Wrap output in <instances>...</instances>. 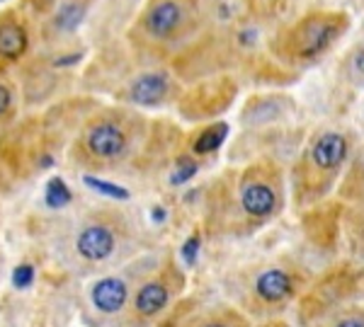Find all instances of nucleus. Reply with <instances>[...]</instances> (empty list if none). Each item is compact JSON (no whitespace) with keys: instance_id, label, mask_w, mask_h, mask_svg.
I'll return each instance as SVG.
<instances>
[{"instance_id":"nucleus-22","label":"nucleus","mask_w":364,"mask_h":327,"mask_svg":"<svg viewBox=\"0 0 364 327\" xmlns=\"http://www.w3.org/2000/svg\"><path fill=\"white\" fill-rule=\"evenodd\" d=\"M13 107V92H10L8 85L0 83V116H5Z\"/></svg>"},{"instance_id":"nucleus-1","label":"nucleus","mask_w":364,"mask_h":327,"mask_svg":"<svg viewBox=\"0 0 364 327\" xmlns=\"http://www.w3.org/2000/svg\"><path fill=\"white\" fill-rule=\"evenodd\" d=\"M350 136L343 131H323L309 143L306 153L296 170V192L301 201H316L328 194V189L343 172L350 157Z\"/></svg>"},{"instance_id":"nucleus-18","label":"nucleus","mask_w":364,"mask_h":327,"mask_svg":"<svg viewBox=\"0 0 364 327\" xmlns=\"http://www.w3.org/2000/svg\"><path fill=\"white\" fill-rule=\"evenodd\" d=\"M348 78L355 85L364 87V44L355 46V51L348 56Z\"/></svg>"},{"instance_id":"nucleus-7","label":"nucleus","mask_w":364,"mask_h":327,"mask_svg":"<svg viewBox=\"0 0 364 327\" xmlns=\"http://www.w3.org/2000/svg\"><path fill=\"white\" fill-rule=\"evenodd\" d=\"M117 248V233L107 223H90L78 233L75 250L87 262H102L114 253Z\"/></svg>"},{"instance_id":"nucleus-20","label":"nucleus","mask_w":364,"mask_h":327,"mask_svg":"<svg viewBox=\"0 0 364 327\" xmlns=\"http://www.w3.org/2000/svg\"><path fill=\"white\" fill-rule=\"evenodd\" d=\"M34 282V267L32 265H20L17 270L13 272V286L15 289H29Z\"/></svg>"},{"instance_id":"nucleus-8","label":"nucleus","mask_w":364,"mask_h":327,"mask_svg":"<svg viewBox=\"0 0 364 327\" xmlns=\"http://www.w3.org/2000/svg\"><path fill=\"white\" fill-rule=\"evenodd\" d=\"M185 13H182V5L175 0H158L151 5L144 15V29L154 39H170L175 32L182 27Z\"/></svg>"},{"instance_id":"nucleus-3","label":"nucleus","mask_w":364,"mask_h":327,"mask_svg":"<svg viewBox=\"0 0 364 327\" xmlns=\"http://www.w3.org/2000/svg\"><path fill=\"white\" fill-rule=\"evenodd\" d=\"M240 211L255 223L272 218L282 209V174L274 165L248 167L238 184Z\"/></svg>"},{"instance_id":"nucleus-21","label":"nucleus","mask_w":364,"mask_h":327,"mask_svg":"<svg viewBox=\"0 0 364 327\" xmlns=\"http://www.w3.org/2000/svg\"><path fill=\"white\" fill-rule=\"evenodd\" d=\"M328 327H364V315H360V313L345 315V318L336 320V323L328 325Z\"/></svg>"},{"instance_id":"nucleus-16","label":"nucleus","mask_w":364,"mask_h":327,"mask_svg":"<svg viewBox=\"0 0 364 327\" xmlns=\"http://www.w3.org/2000/svg\"><path fill=\"white\" fill-rule=\"evenodd\" d=\"M197 327H248V323L233 311H219V313L209 315L207 320H202Z\"/></svg>"},{"instance_id":"nucleus-6","label":"nucleus","mask_w":364,"mask_h":327,"mask_svg":"<svg viewBox=\"0 0 364 327\" xmlns=\"http://www.w3.org/2000/svg\"><path fill=\"white\" fill-rule=\"evenodd\" d=\"M296 291V282L287 270L282 267H272L257 274L255 284H252V294L262 306H282L284 301H289Z\"/></svg>"},{"instance_id":"nucleus-2","label":"nucleus","mask_w":364,"mask_h":327,"mask_svg":"<svg viewBox=\"0 0 364 327\" xmlns=\"http://www.w3.org/2000/svg\"><path fill=\"white\" fill-rule=\"evenodd\" d=\"M350 25V17L345 13H316L304 15L294 27L287 29L282 37V54L291 63H314L343 37Z\"/></svg>"},{"instance_id":"nucleus-12","label":"nucleus","mask_w":364,"mask_h":327,"mask_svg":"<svg viewBox=\"0 0 364 327\" xmlns=\"http://www.w3.org/2000/svg\"><path fill=\"white\" fill-rule=\"evenodd\" d=\"M340 194L345 199H364V148L350 162V170L345 174V182L340 187Z\"/></svg>"},{"instance_id":"nucleus-13","label":"nucleus","mask_w":364,"mask_h":327,"mask_svg":"<svg viewBox=\"0 0 364 327\" xmlns=\"http://www.w3.org/2000/svg\"><path fill=\"white\" fill-rule=\"evenodd\" d=\"M228 136V126L226 124H211L204 128L202 133L195 138V143H192V150H195L197 155H207L211 150H216L221 143H224V138Z\"/></svg>"},{"instance_id":"nucleus-15","label":"nucleus","mask_w":364,"mask_h":327,"mask_svg":"<svg viewBox=\"0 0 364 327\" xmlns=\"http://www.w3.org/2000/svg\"><path fill=\"white\" fill-rule=\"evenodd\" d=\"M83 182L90 187V189H95L97 194H105V196H109V199H119V201L129 199V192L114 182H105V179H97V177H92V174H85Z\"/></svg>"},{"instance_id":"nucleus-14","label":"nucleus","mask_w":364,"mask_h":327,"mask_svg":"<svg viewBox=\"0 0 364 327\" xmlns=\"http://www.w3.org/2000/svg\"><path fill=\"white\" fill-rule=\"evenodd\" d=\"M70 199H73V194H70V189L66 187L61 177H51L49 182H46V192H44V201L49 209H63L68 206Z\"/></svg>"},{"instance_id":"nucleus-19","label":"nucleus","mask_w":364,"mask_h":327,"mask_svg":"<svg viewBox=\"0 0 364 327\" xmlns=\"http://www.w3.org/2000/svg\"><path fill=\"white\" fill-rule=\"evenodd\" d=\"M195 174H197V162L190 160V157H180L178 165H175L173 177H170V182H173V184H185L187 179H192Z\"/></svg>"},{"instance_id":"nucleus-9","label":"nucleus","mask_w":364,"mask_h":327,"mask_svg":"<svg viewBox=\"0 0 364 327\" xmlns=\"http://www.w3.org/2000/svg\"><path fill=\"white\" fill-rule=\"evenodd\" d=\"M92 306L97 308L100 313L105 315H114L119 313L122 308L127 306L129 299V289L122 279L117 277H107V279H100V282L92 286Z\"/></svg>"},{"instance_id":"nucleus-5","label":"nucleus","mask_w":364,"mask_h":327,"mask_svg":"<svg viewBox=\"0 0 364 327\" xmlns=\"http://www.w3.org/2000/svg\"><path fill=\"white\" fill-rule=\"evenodd\" d=\"M85 150L95 160H117L127 153L129 133L127 128L117 121H97L85 131Z\"/></svg>"},{"instance_id":"nucleus-4","label":"nucleus","mask_w":364,"mask_h":327,"mask_svg":"<svg viewBox=\"0 0 364 327\" xmlns=\"http://www.w3.org/2000/svg\"><path fill=\"white\" fill-rule=\"evenodd\" d=\"M182 286V277L178 270H166L158 274L151 282H146L136 291V299H134V315L141 320H154L168 308V303L173 301V294H178Z\"/></svg>"},{"instance_id":"nucleus-10","label":"nucleus","mask_w":364,"mask_h":327,"mask_svg":"<svg viewBox=\"0 0 364 327\" xmlns=\"http://www.w3.org/2000/svg\"><path fill=\"white\" fill-rule=\"evenodd\" d=\"M170 90V83L163 73H146L139 75L136 80L132 83V100L136 104H144V107H156L166 100Z\"/></svg>"},{"instance_id":"nucleus-24","label":"nucleus","mask_w":364,"mask_h":327,"mask_svg":"<svg viewBox=\"0 0 364 327\" xmlns=\"http://www.w3.org/2000/svg\"><path fill=\"white\" fill-rule=\"evenodd\" d=\"M80 56H66V58H58L56 61V66H68V63H75Z\"/></svg>"},{"instance_id":"nucleus-23","label":"nucleus","mask_w":364,"mask_h":327,"mask_svg":"<svg viewBox=\"0 0 364 327\" xmlns=\"http://www.w3.org/2000/svg\"><path fill=\"white\" fill-rule=\"evenodd\" d=\"M197 250H199V238L197 235H192L190 240L185 243V248H182V255H185V260L190 262H195V257H197Z\"/></svg>"},{"instance_id":"nucleus-17","label":"nucleus","mask_w":364,"mask_h":327,"mask_svg":"<svg viewBox=\"0 0 364 327\" xmlns=\"http://www.w3.org/2000/svg\"><path fill=\"white\" fill-rule=\"evenodd\" d=\"M83 15H85V10L80 8V5H63L56 15V27L66 29V32L68 29H75L80 25V20H83Z\"/></svg>"},{"instance_id":"nucleus-11","label":"nucleus","mask_w":364,"mask_h":327,"mask_svg":"<svg viewBox=\"0 0 364 327\" xmlns=\"http://www.w3.org/2000/svg\"><path fill=\"white\" fill-rule=\"evenodd\" d=\"M29 46L27 29L13 17L0 22V58L3 61H17Z\"/></svg>"}]
</instances>
